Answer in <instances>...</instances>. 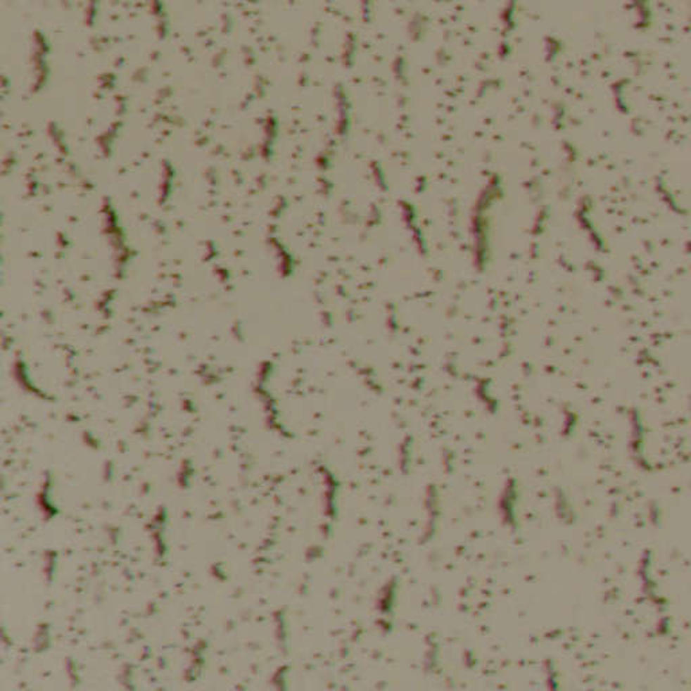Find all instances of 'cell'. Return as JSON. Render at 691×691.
Masks as SVG:
<instances>
[{
    "label": "cell",
    "mask_w": 691,
    "mask_h": 691,
    "mask_svg": "<svg viewBox=\"0 0 691 691\" xmlns=\"http://www.w3.org/2000/svg\"><path fill=\"white\" fill-rule=\"evenodd\" d=\"M519 497L517 485L514 481L507 482L504 490L498 498V514L504 527L509 528L510 531H517L520 527V514H519Z\"/></svg>",
    "instance_id": "obj_1"
},
{
    "label": "cell",
    "mask_w": 691,
    "mask_h": 691,
    "mask_svg": "<svg viewBox=\"0 0 691 691\" xmlns=\"http://www.w3.org/2000/svg\"><path fill=\"white\" fill-rule=\"evenodd\" d=\"M651 567H652V554L649 552V550H647L642 554V558H640V564H639V576L642 581V590L644 595L652 604H655V607H658L659 609L664 610L667 608L666 600L660 594H657L658 583H655V581H654Z\"/></svg>",
    "instance_id": "obj_2"
},
{
    "label": "cell",
    "mask_w": 691,
    "mask_h": 691,
    "mask_svg": "<svg viewBox=\"0 0 691 691\" xmlns=\"http://www.w3.org/2000/svg\"><path fill=\"white\" fill-rule=\"evenodd\" d=\"M554 510L562 524L570 526L576 521V513L573 505L570 504V500L562 493L557 495L555 502H554Z\"/></svg>",
    "instance_id": "obj_3"
},
{
    "label": "cell",
    "mask_w": 691,
    "mask_h": 691,
    "mask_svg": "<svg viewBox=\"0 0 691 691\" xmlns=\"http://www.w3.org/2000/svg\"><path fill=\"white\" fill-rule=\"evenodd\" d=\"M545 682H547V687L551 689V690H557L559 689V673L558 670L555 668V664L552 661H547L545 663Z\"/></svg>",
    "instance_id": "obj_4"
}]
</instances>
